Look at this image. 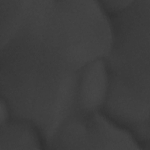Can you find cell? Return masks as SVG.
Listing matches in <instances>:
<instances>
[{"instance_id": "obj_6", "label": "cell", "mask_w": 150, "mask_h": 150, "mask_svg": "<svg viewBox=\"0 0 150 150\" xmlns=\"http://www.w3.org/2000/svg\"><path fill=\"white\" fill-rule=\"evenodd\" d=\"M133 0H97L103 11L108 16L118 13L127 8Z\"/></svg>"}, {"instance_id": "obj_2", "label": "cell", "mask_w": 150, "mask_h": 150, "mask_svg": "<svg viewBox=\"0 0 150 150\" xmlns=\"http://www.w3.org/2000/svg\"><path fill=\"white\" fill-rule=\"evenodd\" d=\"M46 149L138 150L141 146L125 128L102 111H76L59 128Z\"/></svg>"}, {"instance_id": "obj_4", "label": "cell", "mask_w": 150, "mask_h": 150, "mask_svg": "<svg viewBox=\"0 0 150 150\" xmlns=\"http://www.w3.org/2000/svg\"><path fill=\"white\" fill-rule=\"evenodd\" d=\"M45 146L39 129L28 120L12 118L0 125V150L45 149Z\"/></svg>"}, {"instance_id": "obj_3", "label": "cell", "mask_w": 150, "mask_h": 150, "mask_svg": "<svg viewBox=\"0 0 150 150\" xmlns=\"http://www.w3.org/2000/svg\"><path fill=\"white\" fill-rule=\"evenodd\" d=\"M109 87V73L105 58H97L89 62L79 76L76 111L84 113L101 111L107 99Z\"/></svg>"}, {"instance_id": "obj_7", "label": "cell", "mask_w": 150, "mask_h": 150, "mask_svg": "<svg viewBox=\"0 0 150 150\" xmlns=\"http://www.w3.org/2000/svg\"><path fill=\"white\" fill-rule=\"evenodd\" d=\"M12 118V114L10 107L3 97L0 100V125H4Z\"/></svg>"}, {"instance_id": "obj_5", "label": "cell", "mask_w": 150, "mask_h": 150, "mask_svg": "<svg viewBox=\"0 0 150 150\" xmlns=\"http://www.w3.org/2000/svg\"><path fill=\"white\" fill-rule=\"evenodd\" d=\"M29 0H0V46L6 43L21 24Z\"/></svg>"}, {"instance_id": "obj_1", "label": "cell", "mask_w": 150, "mask_h": 150, "mask_svg": "<svg viewBox=\"0 0 150 150\" xmlns=\"http://www.w3.org/2000/svg\"><path fill=\"white\" fill-rule=\"evenodd\" d=\"M108 17L112 38L104 58L110 87L101 111L144 139L150 135V0H134Z\"/></svg>"}]
</instances>
